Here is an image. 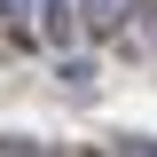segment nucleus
I'll return each instance as SVG.
<instances>
[{"label":"nucleus","mask_w":157,"mask_h":157,"mask_svg":"<svg viewBox=\"0 0 157 157\" xmlns=\"http://www.w3.org/2000/svg\"><path fill=\"white\" fill-rule=\"evenodd\" d=\"M71 8H78V32L86 39H118L134 24V0H71Z\"/></svg>","instance_id":"1"},{"label":"nucleus","mask_w":157,"mask_h":157,"mask_svg":"<svg viewBox=\"0 0 157 157\" xmlns=\"http://www.w3.org/2000/svg\"><path fill=\"white\" fill-rule=\"evenodd\" d=\"M0 32L32 47V39H39V0H0Z\"/></svg>","instance_id":"2"},{"label":"nucleus","mask_w":157,"mask_h":157,"mask_svg":"<svg viewBox=\"0 0 157 157\" xmlns=\"http://www.w3.org/2000/svg\"><path fill=\"white\" fill-rule=\"evenodd\" d=\"M0 157H63V149H47V141H16V134H0Z\"/></svg>","instance_id":"3"},{"label":"nucleus","mask_w":157,"mask_h":157,"mask_svg":"<svg viewBox=\"0 0 157 157\" xmlns=\"http://www.w3.org/2000/svg\"><path fill=\"white\" fill-rule=\"evenodd\" d=\"M110 157H157V141H149V134H118V141H110Z\"/></svg>","instance_id":"4"}]
</instances>
